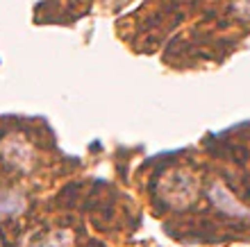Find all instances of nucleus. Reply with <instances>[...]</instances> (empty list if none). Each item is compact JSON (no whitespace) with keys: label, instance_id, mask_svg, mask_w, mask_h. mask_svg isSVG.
<instances>
[{"label":"nucleus","instance_id":"1","mask_svg":"<svg viewBox=\"0 0 250 247\" xmlns=\"http://www.w3.org/2000/svg\"><path fill=\"white\" fill-rule=\"evenodd\" d=\"M198 193H200V182L189 170H168L159 182V197L164 200L166 207L171 209L182 211V209L191 207L198 200Z\"/></svg>","mask_w":250,"mask_h":247},{"label":"nucleus","instance_id":"2","mask_svg":"<svg viewBox=\"0 0 250 247\" xmlns=\"http://www.w3.org/2000/svg\"><path fill=\"white\" fill-rule=\"evenodd\" d=\"M0 156L2 161L14 170H21V172H27L32 168L34 154L32 148L23 136H16V134H9L0 141Z\"/></svg>","mask_w":250,"mask_h":247},{"label":"nucleus","instance_id":"3","mask_svg":"<svg viewBox=\"0 0 250 247\" xmlns=\"http://www.w3.org/2000/svg\"><path fill=\"white\" fill-rule=\"evenodd\" d=\"M209 197H211V202H214V207H216L218 211H223V213L234 215V218H248L250 215L248 209L241 207V204L232 197V193L225 189L223 184H211Z\"/></svg>","mask_w":250,"mask_h":247},{"label":"nucleus","instance_id":"4","mask_svg":"<svg viewBox=\"0 0 250 247\" xmlns=\"http://www.w3.org/2000/svg\"><path fill=\"white\" fill-rule=\"evenodd\" d=\"M25 204H23L21 193H16V190H2L0 193V215H14L19 213Z\"/></svg>","mask_w":250,"mask_h":247},{"label":"nucleus","instance_id":"5","mask_svg":"<svg viewBox=\"0 0 250 247\" xmlns=\"http://www.w3.org/2000/svg\"><path fill=\"white\" fill-rule=\"evenodd\" d=\"M32 247H73V234L66 229H57L53 234L43 236L41 241H37Z\"/></svg>","mask_w":250,"mask_h":247},{"label":"nucleus","instance_id":"6","mask_svg":"<svg viewBox=\"0 0 250 247\" xmlns=\"http://www.w3.org/2000/svg\"><path fill=\"white\" fill-rule=\"evenodd\" d=\"M234 12L241 19H250V0H237L234 2Z\"/></svg>","mask_w":250,"mask_h":247}]
</instances>
